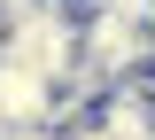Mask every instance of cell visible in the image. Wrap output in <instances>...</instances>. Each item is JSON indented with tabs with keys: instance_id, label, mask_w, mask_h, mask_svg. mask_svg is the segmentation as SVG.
Segmentation results:
<instances>
[{
	"instance_id": "obj_1",
	"label": "cell",
	"mask_w": 155,
	"mask_h": 140,
	"mask_svg": "<svg viewBox=\"0 0 155 140\" xmlns=\"http://www.w3.org/2000/svg\"><path fill=\"white\" fill-rule=\"evenodd\" d=\"M0 140H62L54 125H0Z\"/></svg>"
}]
</instances>
